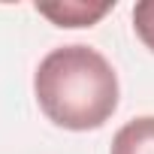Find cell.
Listing matches in <instances>:
<instances>
[{"label":"cell","instance_id":"cell-2","mask_svg":"<svg viewBox=\"0 0 154 154\" xmlns=\"http://www.w3.org/2000/svg\"><path fill=\"white\" fill-rule=\"evenodd\" d=\"M115 3H36V12L51 18L57 27H91Z\"/></svg>","mask_w":154,"mask_h":154},{"label":"cell","instance_id":"cell-3","mask_svg":"<svg viewBox=\"0 0 154 154\" xmlns=\"http://www.w3.org/2000/svg\"><path fill=\"white\" fill-rule=\"evenodd\" d=\"M109 154H154V115L127 121L115 133Z\"/></svg>","mask_w":154,"mask_h":154},{"label":"cell","instance_id":"cell-1","mask_svg":"<svg viewBox=\"0 0 154 154\" xmlns=\"http://www.w3.org/2000/svg\"><path fill=\"white\" fill-rule=\"evenodd\" d=\"M33 94L45 118L63 130H97L118 109V75L91 45L51 48L36 72Z\"/></svg>","mask_w":154,"mask_h":154},{"label":"cell","instance_id":"cell-4","mask_svg":"<svg viewBox=\"0 0 154 154\" xmlns=\"http://www.w3.org/2000/svg\"><path fill=\"white\" fill-rule=\"evenodd\" d=\"M133 27L136 36L154 51V0H142L133 6Z\"/></svg>","mask_w":154,"mask_h":154}]
</instances>
